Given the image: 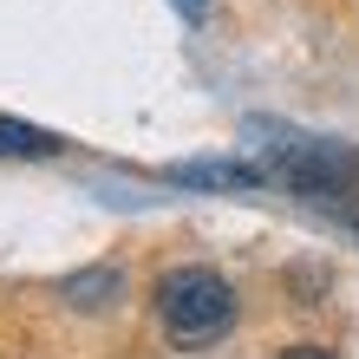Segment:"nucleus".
<instances>
[{"label": "nucleus", "instance_id": "nucleus-1", "mask_svg": "<svg viewBox=\"0 0 359 359\" xmlns=\"http://www.w3.org/2000/svg\"><path fill=\"white\" fill-rule=\"evenodd\" d=\"M151 307H157V327L170 346H209L236 327V281L203 262H183L151 281Z\"/></svg>", "mask_w": 359, "mask_h": 359}, {"label": "nucleus", "instance_id": "nucleus-2", "mask_svg": "<svg viewBox=\"0 0 359 359\" xmlns=\"http://www.w3.org/2000/svg\"><path fill=\"white\" fill-rule=\"evenodd\" d=\"M66 307H86V313H98V307H111L118 294H124V268H86V274H66Z\"/></svg>", "mask_w": 359, "mask_h": 359}, {"label": "nucleus", "instance_id": "nucleus-5", "mask_svg": "<svg viewBox=\"0 0 359 359\" xmlns=\"http://www.w3.org/2000/svg\"><path fill=\"white\" fill-rule=\"evenodd\" d=\"M170 7H177L183 20H203V13H209V0H170Z\"/></svg>", "mask_w": 359, "mask_h": 359}, {"label": "nucleus", "instance_id": "nucleus-3", "mask_svg": "<svg viewBox=\"0 0 359 359\" xmlns=\"http://www.w3.org/2000/svg\"><path fill=\"white\" fill-rule=\"evenodd\" d=\"M59 151H66V137L20 124V118H0V157H59Z\"/></svg>", "mask_w": 359, "mask_h": 359}, {"label": "nucleus", "instance_id": "nucleus-4", "mask_svg": "<svg viewBox=\"0 0 359 359\" xmlns=\"http://www.w3.org/2000/svg\"><path fill=\"white\" fill-rule=\"evenodd\" d=\"M281 359H340V353H327L320 340H294V346H287Z\"/></svg>", "mask_w": 359, "mask_h": 359}]
</instances>
